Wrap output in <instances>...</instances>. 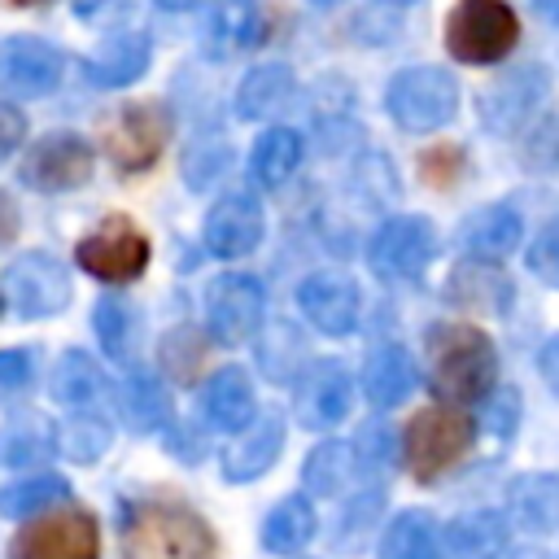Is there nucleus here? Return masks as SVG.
<instances>
[{"instance_id": "31", "label": "nucleus", "mask_w": 559, "mask_h": 559, "mask_svg": "<svg viewBox=\"0 0 559 559\" xmlns=\"http://www.w3.org/2000/svg\"><path fill=\"white\" fill-rule=\"evenodd\" d=\"M70 498V485L52 472H35V476H22L13 485H0V515L9 520H22V515H44L48 507H61Z\"/></svg>"}, {"instance_id": "36", "label": "nucleus", "mask_w": 559, "mask_h": 559, "mask_svg": "<svg viewBox=\"0 0 559 559\" xmlns=\"http://www.w3.org/2000/svg\"><path fill=\"white\" fill-rule=\"evenodd\" d=\"M105 445H109V424L100 415H74L61 428V450L79 463H92L96 454H105Z\"/></svg>"}, {"instance_id": "5", "label": "nucleus", "mask_w": 559, "mask_h": 559, "mask_svg": "<svg viewBox=\"0 0 559 559\" xmlns=\"http://www.w3.org/2000/svg\"><path fill=\"white\" fill-rule=\"evenodd\" d=\"M384 105L402 131H437L459 114V83L437 66H411L393 74Z\"/></svg>"}, {"instance_id": "20", "label": "nucleus", "mask_w": 559, "mask_h": 559, "mask_svg": "<svg viewBox=\"0 0 559 559\" xmlns=\"http://www.w3.org/2000/svg\"><path fill=\"white\" fill-rule=\"evenodd\" d=\"M201 411L223 432H245L253 424V380L245 367H218L201 389Z\"/></svg>"}, {"instance_id": "14", "label": "nucleus", "mask_w": 559, "mask_h": 559, "mask_svg": "<svg viewBox=\"0 0 559 559\" xmlns=\"http://www.w3.org/2000/svg\"><path fill=\"white\" fill-rule=\"evenodd\" d=\"M61 74H66V57L52 44L31 35L0 44V83L13 96H48L61 83Z\"/></svg>"}, {"instance_id": "18", "label": "nucleus", "mask_w": 559, "mask_h": 559, "mask_svg": "<svg viewBox=\"0 0 559 559\" xmlns=\"http://www.w3.org/2000/svg\"><path fill=\"white\" fill-rule=\"evenodd\" d=\"M148 61H153L148 35L144 31H122V35L105 39L100 48H92L83 57V74L96 87H127L148 70Z\"/></svg>"}, {"instance_id": "11", "label": "nucleus", "mask_w": 559, "mask_h": 559, "mask_svg": "<svg viewBox=\"0 0 559 559\" xmlns=\"http://www.w3.org/2000/svg\"><path fill=\"white\" fill-rule=\"evenodd\" d=\"M92 179V148L74 131H48L22 157V183L35 192H70Z\"/></svg>"}, {"instance_id": "6", "label": "nucleus", "mask_w": 559, "mask_h": 559, "mask_svg": "<svg viewBox=\"0 0 559 559\" xmlns=\"http://www.w3.org/2000/svg\"><path fill=\"white\" fill-rule=\"evenodd\" d=\"M74 258H79V266L87 275L109 280V284H127L148 266V240L127 214H109L105 223H96L79 240Z\"/></svg>"}, {"instance_id": "32", "label": "nucleus", "mask_w": 559, "mask_h": 559, "mask_svg": "<svg viewBox=\"0 0 559 559\" xmlns=\"http://www.w3.org/2000/svg\"><path fill=\"white\" fill-rule=\"evenodd\" d=\"M92 323H96V336L105 345L109 358L127 362L135 354V341H140V314L127 297H100L96 310H92Z\"/></svg>"}, {"instance_id": "2", "label": "nucleus", "mask_w": 559, "mask_h": 559, "mask_svg": "<svg viewBox=\"0 0 559 559\" xmlns=\"http://www.w3.org/2000/svg\"><path fill=\"white\" fill-rule=\"evenodd\" d=\"M127 559H214L210 524L175 502H144L122 524Z\"/></svg>"}, {"instance_id": "8", "label": "nucleus", "mask_w": 559, "mask_h": 559, "mask_svg": "<svg viewBox=\"0 0 559 559\" xmlns=\"http://www.w3.org/2000/svg\"><path fill=\"white\" fill-rule=\"evenodd\" d=\"M170 140V114L157 100H140V105H122L109 122H105V157L118 170H144L166 153Z\"/></svg>"}, {"instance_id": "7", "label": "nucleus", "mask_w": 559, "mask_h": 559, "mask_svg": "<svg viewBox=\"0 0 559 559\" xmlns=\"http://www.w3.org/2000/svg\"><path fill=\"white\" fill-rule=\"evenodd\" d=\"M4 301L17 319H48L70 306V271L52 253H22L0 275Z\"/></svg>"}, {"instance_id": "16", "label": "nucleus", "mask_w": 559, "mask_h": 559, "mask_svg": "<svg viewBox=\"0 0 559 559\" xmlns=\"http://www.w3.org/2000/svg\"><path fill=\"white\" fill-rule=\"evenodd\" d=\"M349 397H354L349 371L341 362H314L297 380V419L306 428H332L349 415Z\"/></svg>"}, {"instance_id": "17", "label": "nucleus", "mask_w": 559, "mask_h": 559, "mask_svg": "<svg viewBox=\"0 0 559 559\" xmlns=\"http://www.w3.org/2000/svg\"><path fill=\"white\" fill-rule=\"evenodd\" d=\"M262 39V4L258 0H210L201 13V44L214 57L245 52Z\"/></svg>"}, {"instance_id": "49", "label": "nucleus", "mask_w": 559, "mask_h": 559, "mask_svg": "<svg viewBox=\"0 0 559 559\" xmlns=\"http://www.w3.org/2000/svg\"><path fill=\"white\" fill-rule=\"evenodd\" d=\"M314 4H336V0H314Z\"/></svg>"}, {"instance_id": "42", "label": "nucleus", "mask_w": 559, "mask_h": 559, "mask_svg": "<svg viewBox=\"0 0 559 559\" xmlns=\"http://www.w3.org/2000/svg\"><path fill=\"white\" fill-rule=\"evenodd\" d=\"M515 411H520V397L507 389V393H498V402H493V415H489V428L498 432V437H507L511 428H515Z\"/></svg>"}, {"instance_id": "40", "label": "nucleus", "mask_w": 559, "mask_h": 559, "mask_svg": "<svg viewBox=\"0 0 559 559\" xmlns=\"http://www.w3.org/2000/svg\"><path fill=\"white\" fill-rule=\"evenodd\" d=\"M31 371H35V362H31L26 349H0V393L26 389L31 384Z\"/></svg>"}, {"instance_id": "9", "label": "nucleus", "mask_w": 559, "mask_h": 559, "mask_svg": "<svg viewBox=\"0 0 559 559\" xmlns=\"http://www.w3.org/2000/svg\"><path fill=\"white\" fill-rule=\"evenodd\" d=\"M96 555H100V528L79 507L39 515L13 537L9 550V559H96Z\"/></svg>"}, {"instance_id": "13", "label": "nucleus", "mask_w": 559, "mask_h": 559, "mask_svg": "<svg viewBox=\"0 0 559 559\" xmlns=\"http://www.w3.org/2000/svg\"><path fill=\"white\" fill-rule=\"evenodd\" d=\"M297 306L306 323L323 336H349L358 323V284L341 271H314L297 288Z\"/></svg>"}, {"instance_id": "34", "label": "nucleus", "mask_w": 559, "mask_h": 559, "mask_svg": "<svg viewBox=\"0 0 559 559\" xmlns=\"http://www.w3.org/2000/svg\"><path fill=\"white\" fill-rule=\"evenodd\" d=\"M542 87H546V83H537V74L502 79L493 92H485V105H480L485 122H489L493 131H511V127L533 109V100H537V92H542Z\"/></svg>"}, {"instance_id": "1", "label": "nucleus", "mask_w": 559, "mask_h": 559, "mask_svg": "<svg viewBox=\"0 0 559 559\" xmlns=\"http://www.w3.org/2000/svg\"><path fill=\"white\" fill-rule=\"evenodd\" d=\"M428 380L445 402H480L498 380L493 341L472 323L428 328Z\"/></svg>"}, {"instance_id": "29", "label": "nucleus", "mask_w": 559, "mask_h": 559, "mask_svg": "<svg viewBox=\"0 0 559 559\" xmlns=\"http://www.w3.org/2000/svg\"><path fill=\"white\" fill-rule=\"evenodd\" d=\"M437 520L428 511H402L380 537V559H437Z\"/></svg>"}, {"instance_id": "12", "label": "nucleus", "mask_w": 559, "mask_h": 559, "mask_svg": "<svg viewBox=\"0 0 559 559\" xmlns=\"http://www.w3.org/2000/svg\"><path fill=\"white\" fill-rule=\"evenodd\" d=\"M262 284L253 275H218L205 293V328L218 345H245L262 328Z\"/></svg>"}, {"instance_id": "35", "label": "nucleus", "mask_w": 559, "mask_h": 559, "mask_svg": "<svg viewBox=\"0 0 559 559\" xmlns=\"http://www.w3.org/2000/svg\"><path fill=\"white\" fill-rule=\"evenodd\" d=\"M349 480H354V450H349L345 441H323V445L310 450V459H306V485H310L314 493L332 498V493H341Z\"/></svg>"}, {"instance_id": "28", "label": "nucleus", "mask_w": 559, "mask_h": 559, "mask_svg": "<svg viewBox=\"0 0 559 559\" xmlns=\"http://www.w3.org/2000/svg\"><path fill=\"white\" fill-rule=\"evenodd\" d=\"M301 166V135L293 127H271L249 153V170L262 188H280Z\"/></svg>"}, {"instance_id": "43", "label": "nucleus", "mask_w": 559, "mask_h": 559, "mask_svg": "<svg viewBox=\"0 0 559 559\" xmlns=\"http://www.w3.org/2000/svg\"><path fill=\"white\" fill-rule=\"evenodd\" d=\"M17 227H22V214H17V201L0 188V245H9L13 236H17Z\"/></svg>"}, {"instance_id": "19", "label": "nucleus", "mask_w": 559, "mask_h": 559, "mask_svg": "<svg viewBox=\"0 0 559 559\" xmlns=\"http://www.w3.org/2000/svg\"><path fill=\"white\" fill-rule=\"evenodd\" d=\"M280 450H284V419L280 415H262L223 450V476L236 480V485L240 480H258L262 472H271Z\"/></svg>"}, {"instance_id": "37", "label": "nucleus", "mask_w": 559, "mask_h": 559, "mask_svg": "<svg viewBox=\"0 0 559 559\" xmlns=\"http://www.w3.org/2000/svg\"><path fill=\"white\" fill-rule=\"evenodd\" d=\"M528 271L542 275V284L559 288V218L546 223V227L537 231V240L528 245Z\"/></svg>"}, {"instance_id": "30", "label": "nucleus", "mask_w": 559, "mask_h": 559, "mask_svg": "<svg viewBox=\"0 0 559 559\" xmlns=\"http://www.w3.org/2000/svg\"><path fill=\"white\" fill-rule=\"evenodd\" d=\"M293 96V70L288 66H258L236 87V114L240 118H266Z\"/></svg>"}, {"instance_id": "3", "label": "nucleus", "mask_w": 559, "mask_h": 559, "mask_svg": "<svg viewBox=\"0 0 559 559\" xmlns=\"http://www.w3.org/2000/svg\"><path fill=\"white\" fill-rule=\"evenodd\" d=\"M520 39V17L502 0H459L445 17V48L454 61L489 66L502 61Z\"/></svg>"}, {"instance_id": "41", "label": "nucleus", "mask_w": 559, "mask_h": 559, "mask_svg": "<svg viewBox=\"0 0 559 559\" xmlns=\"http://www.w3.org/2000/svg\"><path fill=\"white\" fill-rule=\"evenodd\" d=\"M22 140H26V118H22V109L9 105V100H0V162L13 157Z\"/></svg>"}, {"instance_id": "39", "label": "nucleus", "mask_w": 559, "mask_h": 559, "mask_svg": "<svg viewBox=\"0 0 559 559\" xmlns=\"http://www.w3.org/2000/svg\"><path fill=\"white\" fill-rule=\"evenodd\" d=\"M524 162L528 166H542V170H555L559 166V122H542V131L524 144Z\"/></svg>"}, {"instance_id": "33", "label": "nucleus", "mask_w": 559, "mask_h": 559, "mask_svg": "<svg viewBox=\"0 0 559 559\" xmlns=\"http://www.w3.org/2000/svg\"><path fill=\"white\" fill-rule=\"evenodd\" d=\"M122 415L135 432H153L170 419V397H166V384L148 371H135L127 384H122Z\"/></svg>"}, {"instance_id": "10", "label": "nucleus", "mask_w": 559, "mask_h": 559, "mask_svg": "<svg viewBox=\"0 0 559 559\" xmlns=\"http://www.w3.org/2000/svg\"><path fill=\"white\" fill-rule=\"evenodd\" d=\"M437 253V231L428 218L419 214H397V218H384L367 245V262L376 275L384 280H411L419 275Z\"/></svg>"}, {"instance_id": "22", "label": "nucleus", "mask_w": 559, "mask_h": 559, "mask_svg": "<svg viewBox=\"0 0 559 559\" xmlns=\"http://www.w3.org/2000/svg\"><path fill=\"white\" fill-rule=\"evenodd\" d=\"M445 297L463 310H480V314H502L511 306V280L493 266V262H463L454 266Z\"/></svg>"}, {"instance_id": "38", "label": "nucleus", "mask_w": 559, "mask_h": 559, "mask_svg": "<svg viewBox=\"0 0 559 559\" xmlns=\"http://www.w3.org/2000/svg\"><path fill=\"white\" fill-rule=\"evenodd\" d=\"M48 450H52V441L35 428H13L4 437V459L9 463H35V459H48Z\"/></svg>"}, {"instance_id": "48", "label": "nucleus", "mask_w": 559, "mask_h": 559, "mask_svg": "<svg viewBox=\"0 0 559 559\" xmlns=\"http://www.w3.org/2000/svg\"><path fill=\"white\" fill-rule=\"evenodd\" d=\"M9 4H17V9H26V4H39V0H9Z\"/></svg>"}, {"instance_id": "24", "label": "nucleus", "mask_w": 559, "mask_h": 559, "mask_svg": "<svg viewBox=\"0 0 559 559\" xmlns=\"http://www.w3.org/2000/svg\"><path fill=\"white\" fill-rule=\"evenodd\" d=\"M415 389V362L402 345H380L362 367V393L371 406H397Z\"/></svg>"}, {"instance_id": "44", "label": "nucleus", "mask_w": 559, "mask_h": 559, "mask_svg": "<svg viewBox=\"0 0 559 559\" xmlns=\"http://www.w3.org/2000/svg\"><path fill=\"white\" fill-rule=\"evenodd\" d=\"M537 367H542L546 384L559 393V336H550V341L542 345V358H537Z\"/></svg>"}, {"instance_id": "46", "label": "nucleus", "mask_w": 559, "mask_h": 559, "mask_svg": "<svg viewBox=\"0 0 559 559\" xmlns=\"http://www.w3.org/2000/svg\"><path fill=\"white\" fill-rule=\"evenodd\" d=\"M511 559H555V555H546V550H537V546H528V550H515Z\"/></svg>"}, {"instance_id": "23", "label": "nucleus", "mask_w": 559, "mask_h": 559, "mask_svg": "<svg viewBox=\"0 0 559 559\" xmlns=\"http://www.w3.org/2000/svg\"><path fill=\"white\" fill-rule=\"evenodd\" d=\"M52 397L61 406H70L74 415H96V406L105 402V376L100 367L83 354V349H66L52 367V380H48Z\"/></svg>"}, {"instance_id": "25", "label": "nucleus", "mask_w": 559, "mask_h": 559, "mask_svg": "<svg viewBox=\"0 0 559 559\" xmlns=\"http://www.w3.org/2000/svg\"><path fill=\"white\" fill-rule=\"evenodd\" d=\"M502 542H507V524L493 511H467L441 537L445 559H498Z\"/></svg>"}, {"instance_id": "47", "label": "nucleus", "mask_w": 559, "mask_h": 559, "mask_svg": "<svg viewBox=\"0 0 559 559\" xmlns=\"http://www.w3.org/2000/svg\"><path fill=\"white\" fill-rule=\"evenodd\" d=\"M157 4H166V9H188L192 0H157Z\"/></svg>"}, {"instance_id": "27", "label": "nucleus", "mask_w": 559, "mask_h": 559, "mask_svg": "<svg viewBox=\"0 0 559 559\" xmlns=\"http://www.w3.org/2000/svg\"><path fill=\"white\" fill-rule=\"evenodd\" d=\"M511 520L528 533H550L559 524V476H520L511 485Z\"/></svg>"}, {"instance_id": "45", "label": "nucleus", "mask_w": 559, "mask_h": 559, "mask_svg": "<svg viewBox=\"0 0 559 559\" xmlns=\"http://www.w3.org/2000/svg\"><path fill=\"white\" fill-rule=\"evenodd\" d=\"M362 450H367L371 463L389 459V432H384V428H367V432H362Z\"/></svg>"}, {"instance_id": "15", "label": "nucleus", "mask_w": 559, "mask_h": 559, "mask_svg": "<svg viewBox=\"0 0 559 559\" xmlns=\"http://www.w3.org/2000/svg\"><path fill=\"white\" fill-rule=\"evenodd\" d=\"M262 205L249 192H227L205 214V249L214 258H245L262 245Z\"/></svg>"}, {"instance_id": "4", "label": "nucleus", "mask_w": 559, "mask_h": 559, "mask_svg": "<svg viewBox=\"0 0 559 559\" xmlns=\"http://www.w3.org/2000/svg\"><path fill=\"white\" fill-rule=\"evenodd\" d=\"M472 445V419L459 406H424L402 437V454L415 480H437Z\"/></svg>"}, {"instance_id": "26", "label": "nucleus", "mask_w": 559, "mask_h": 559, "mask_svg": "<svg viewBox=\"0 0 559 559\" xmlns=\"http://www.w3.org/2000/svg\"><path fill=\"white\" fill-rule=\"evenodd\" d=\"M314 537V507L301 493L280 498L262 520V546L271 555H297Z\"/></svg>"}, {"instance_id": "21", "label": "nucleus", "mask_w": 559, "mask_h": 559, "mask_svg": "<svg viewBox=\"0 0 559 559\" xmlns=\"http://www.w3.org/2000/svg\"><path fill=\"white\" fill-rule=\"evenodd\" d=\"M520 231L524 227H520V214L511 205H489V210H480L476 218L463 223L459 245L467 249L472 262H502L520 245Z\"/></svg>"}]
</instances>
